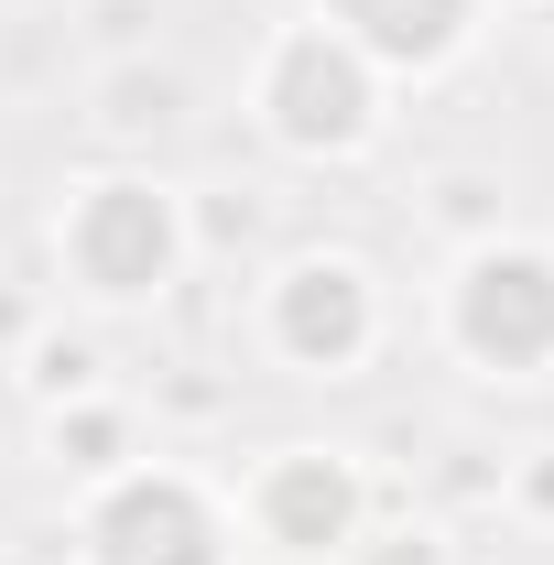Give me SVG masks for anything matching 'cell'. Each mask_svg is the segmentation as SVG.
<instances>
[{
  "label": "cell",
  "mask_w": 554,
  "mask_h": 565,
  "mask_svg": "<svg viewBox=\"0 0 554 565\" xmlns=\"http://www.w3.org/2000/svg\"><path fill=\"white\" fill-rule=\"evenodd\" d=\"M262 120H273V141H294V152H348V141H370V55L338 44L327 22H294L273 44V66H262Z\"/></svg>",
  "instance_id": "obj_1"
},
{
  "label": "cell",
  "mask_w": 554,
  "mask_h": 565,
  "mask_svg": "<svg viewBox=\"0 0 554 565\" xmlns=\"http://www.w3.org/2000/svg\"><path fill=\"white\" fill-rule=\"evenodd\" d=\"M87 565H228V522L207 511V490L141 468L87 511Z\"/></svg>",
  "instance_id": "obj_2"
},
{
  "label": "cell",
  "mask_w": 554,
  "mask_h": 565,
  "mask_svg": "<svg viewBox=\"0 0 554 565\" xmlns=\"http://www.w3.org/2000/svg\"><path fill=\"white\" fill-rule=\"evenodd\" d=\"M457 349L489 370H544L554 359V262L544 250H479L457 273Z\"/></svg>",
  "instance_id": "obj_3"
},
{
  "label": "cell",
  "mask_w": 554,
  "mask_h": 565,
  "mask_svg": "<svg viewBox=\"0 0 554 565\" xmlns=\"http://www.w3.org/2000/svg\"><path fill=\"white\" fill-rule=\"evenodd\" d=\"M66 262L87 294H152L174 273V207L152 185H87L66 217Z\"/></svg>",
  "instance_id": "obj_4"
},
{
  "label": "cell",
  "mask_w": 554,
  "mask_h": 565,
  "mask_svg": "<svg viewBox=\"0 0 554 565\" xmlns=\"http://www.w3.org/2000/svg\"><path fill=\"white\" fill-rule=\"evenodd\" d=\"M348 522H359V479L338 457H316V446H294V457H273L251 479V533L283 544V555H338Z\"/></svg>",
  "instance_id": "obj_5"
},
{
  "label": "cell",
  "mask_w": 554,
  "mask_h": 565,
  "mask_svg": "<svg viewBox=\"0 0 554 565\" xmlns=\"http://www.w3.org/2000/svg\"><path fill=\"white\" fill-rule=\"evenodd\" d=\"M273 349L305 359V370H348L370 349V282H359V262H294L273 282Z\"/></svg>",
  "instance_id": "obj_6"
},
{
  "label": "cell",
  "mask_w": 554,
  "mask_h": 565,
  "mask_svg": "<svg viewBox=\"0 0 554 565\" xmlns=\"http://www.w3.org/2000/svg\"><path fill=\"white\" fill-rule=\"evenodd\" d=\"M468 11L479 0H316V22L359 44L370 66H446L468 44Z\"/></svg>",
  "instance_id": "obj_7"
}]
</instances>
